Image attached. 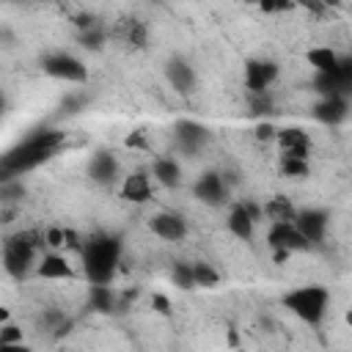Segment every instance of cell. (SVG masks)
<instances>
[{
	"mask_svg": "<svg viewBox=\"0 0 352 352\" xmlns=\"http://www.w3.org/2000/svg\"><path fill=\"white\" fill-rule=\"evenodd\" d=\"M60 146H63V132H58V129H38V132L28 135V138L19 140L8 154H3V162H0L3 182H11L14 176L38 168V165L47 162Z\"/></svg>",
	"mask_w": 352,
	"mask_h": 352,
	"instance_id": "1",
	"label": "cell"
},
{
	"mask_svg": "<svg viewBox=\"0 0 352 352\" xmlns=\"http://www.w3.org/2000/svg\"><path fill=\"white\" fill-rule=\"evenodd\" d=\"M82 275L88 278L91 286H110L116 267L121 261V242L110 234H94L88 239H82Z\"/></svg>",
	"mask_w": 352,
	"mask_h": 352,
	"instance_id": "2",
	"label": "cell"
},
{
	"mask_svg": "<svg viewBox=\"0 0 352 352\" xmlns=\"http://www.w3.org/2000/svg\"><path fill=\"white\" fill-rule=\"evenodd\" d=\"M44 245V231H16L6 236L3 242V264L11 278H22L30 270L36 272V264L41 258Z\"/></svg>",
	"mask_w": 352,
	"mask_h": 352,
	"instance_id": "3",
	"label": "cell"
},
{
	"mask_svg": "<svg viewBox=\"0 0 352 352\" xmlns=\"http://www.w3.org/2000/svg\"><path fill=\"white\" fill-rule=\"evenodd\" d=\"M283 305L289 314H294L305 324H319L330 305V292L319 283H302L283 294Z\"/></svg>",
	"mask_w": 352,
	"mask_h": 352,
	"instance_id": "4",
	"label": "cell"
},
{
	"mask_svg": "<svg viewBox=\"0 0 352 352\" xmlns=\"http://www.w3.org/2000/svg\"><path fill=\"white\" fill-rule=\"evenodd\" d=\"M267 245L272 248L275 261H286L289 256L300 253V250H311L314 245L300 234V228L294 223H270L267 231Z\"/></svg>",
	"mask_w": 352,
	"mask_h": 352,
	"instance_id": "5",
	"label": "cell"
},
{
	"mask_svg": "<svg viewBox=\"0 0 352 352\" xmlns=\"http://www.w3.org/2000/svg\"><path fill=\"white\" fill-rule=\"evenodd\" d=\"M41 69L50 77L60 80V82H85L88 80V66L80 58H74L72 52H50V55H44Z\"/></svg>",
	"mask_w": 352,
	"mask_h": 352,
	"instance_id": "6",
	"label": "cell"
},
{
	"mask_svg": "<svg viewBox=\"0 0 352 352\" xmlns=\"http://www.w3.org/2000/svg\"><path fill=\"white\" fill-rule=\"evenodd\" d=\"M280 69L275 60H267V58H250L245 63V72H242V82L245 88L250 91V96H258V94H267L275 80H278Z\"/></svg>",
	"mask_w": 352,
	"mask_h": 352,
	"instance_id": "7",
	"label": "cell"
},
{
	"mask_svg": "<svg viewBox=\"0 0 352 352\" xmlns=\"http://www.w3.org/2000/svg\"><path fill=\"white\" fill-rule=\"evenodd\" d=\"M195 198L206 206H226L228 204V179L220 170H206L195 179Z\"/></svg>",
	"mask_w": 352,
	"mask_h": 352,
	"instance_id": "8",
	"label": "cell"
},
{
	"mask_svg": "<svg viewBox=\"0 0 352 352\" xmlns=\"http://www.w3.org/2000/svg\"><path fill=\"white\" fill-rule=\"evenodd\" d=\"M173 140L182 154H198L209 143V129L192 118H182L173 126Z\"/></svg>",
	"mask_w": 352,
	"mask_h": 352,
	"instance_id": "9",
	"label": "cell"
},
{
	"mask_svg": "<svg viewBox=\"0 0 352 352\" xmlns=\"http://www.w3.org/2000/svg\"><path fill=\"white\" fill-rule=\"evenodd\" d=\"M258 209L250 206V204H234L228 209V217H226V228L231 231V236L242 239V242H250L253 234H256V220H258Z\"/></svg>",
	"mask_w": 352,
	"mask_h": 352,
	"instance_id": "10",
	"label": "cell"
},
{
	"mask_svg": "<svg viewBox=\"0 0 352 352\" xmlns=\"http://www.w3.org/2000/svg\"><path fill=\"white\" fill-rule=\"evenodd\" d=\"M148 228H151L154 236H160L165 242H184L187 234H190L187 220L182 214H176V212H157V214H151Z\"/></svg>",
	"mask_w": 352,
	"mask_h": 352,
	"instance_id": "11",
	"label": "cell"
},
{
	"mask_svg": "<svg viewBox=\"0 0 352 352\" xmlns=\"http://www.w3.org/2000/svg\"><path fill=\"white\" fill-rule=\"evenodd\" d=\"M110 38H116L129 50H143L148 44V25L135 16H124L110 28Z\"/></svg>",
	"mask_w": 352,
	"mask_h": 352,
	"instance_id": "12",
	"label": "cell"
},
{
	"mask_svg": "<svg viewBox=\"0 0 352 352\" xmlns=\"http://www.w3.org/2000/svg\"><path fill=\"white\" fill-rule=\"evenodd\" d=\"M36 275L44 280H77V270L72 267L69 256H63L60 250L41 253V258L36 264Z\"/></svg>",
	"mask_w": 352,
	"mask_h": 352,
	"instance_id": "13",
	"label": "cell"
},
{
	"mask_svg": "<svg viewBox=\"0 0 352 352\" xmlns=\"http://www.w3.org/2000/svg\"><path fill=\"white\" fill-rule=\"evenodd\" d=\"M294 226L300 228V234H302L311 245H322L324 236H327L330 217H327V212H322V209H300L297 217H294Z\"/></svg>",
	"mask_w": 352,
	"mask_h": 352,
	"instance_id": "14",
	"label": "cell"
},
{
	"mask_svg": "<svg viewBox=\"0 0 352 352\" xmlns=\"http://www.w3.org/2000/svg\"><path fill=\"white\" fill-rule=\"evenodd\" d=\"M275 143L280 148V157L308 160V154H311V135L305 129H300V126H283V129H278Z\"/></svg>",
	"mask_w": 352,
	"mask_h": 352,
	"instance_id": "15",
	"label": "cell"
},
{
	"mask_svg": "<svg viewBox=\"0 0 352 352\" xmlns=\"http://www.w3.org/2000/svg\"><path fill=\"white\" fill-rule=\"evenodd\" d=\"M121 176V165L110 151H96L88 162V179L99 187H110L116 184V179Z\"/></svg>",
	"mask_w": 352,
	"mask_h": 352,
	"instance_id": "16",
	"label": "cell"
},
{
	"mask_svg": "<svg viewBox=\"0 0 352 352\" xmlns=\"http://www.w3.org/2000/svg\"><path fill=\"white\" fill-rule=\"evenodd\" d=\"M154 195V184H151V173L148 170H132L124 176L121 182V198L129 204H148Z\"/></svg>",
	"mask_w": 352,
	"mask_h": 352,
	"instance_id": "17",
	"label": "cell"
},
{
	"mask_svg": "<svg viewBox=\"0 0 352 352\" xmlns=\"http://www.w3.org/2000/svg\"><path fill=\"white\" fill-rule=\"evenodd\" d=\"M165 80L170 82V88H173L176 94H192V91H195V69H192L187 60L173 58V60L165 66Z\"/></svg>",
	"mask_w": 352,
	"mask_h": 352,
	"instance_id": "18",
	"label": "cell"
},
{
	"mask_svg": "<svg viewBox=\"0 0 352 352\" xmlns=\"http://www.w3.org/2000/svg\"><path fill=\"white\" fill-rule=\"evenodd\" d=\"M151 179H154V184H160V187H179L182 184V165H179V160L176 157H157L154 162H151Z\"/></svg>",
	"mask_w": 352,
	"mask_h": 352,
	"instance_id": "19",
	"label": "cell"
},
{
	"mask_svg": "<svg viewBox=\"0 0 352 352\" xmlns=\"http://www.w3.org/2000/svg\"><path fill=\"white\" fill-rule=\"evenodd\" d=\"M314 116H316L322 124L336 126V124H341V121L349 116V110H346V99H344V96H324V99L314 107Z\"/></svg>",
	"mask_w": 352,
	"mask_h": 352,
	"instance_id": "20",
	"label": "cell"
},
{
	"mask_svg": "<svg viewBox=\"0 0 352 352\" xmlns=\"http://www.w3.org/2000/svg\"><path fill=\"white\" fill-rule=\"evenodd\" d=\"M305 60L311 63V69H314L316 74H330V72L338 66L341 55H338L333 47H327V44H316V47H308Z\"/></svg>",
	"mask_w": 352,
	"mask_h": 352,
	"instance_id": "21",
	"label": "cell"
},
{
	"mask_svg": "<svg viewBox=\"0 0 352 352\" xmlns=\"http://www.w3.org/2000/svg\"><path fill=\"white\" fill-rule=\"evenodd\" d=\"M261 212L270 217V223H294V217H297V206L292 204V198H286V195H272L264 206H261Z\"/></svg>",
	"mask_w": 352,
	"mask_h": 352,
	"instance_id": "22",
	"label": "cell"
},
{
	"mask_svg": "<svg viewBox=\"0 0 352 352\" xmlns=\"http://www.w3.org/2000/svg\"><path fill=\"white\" fill-rule=\"evenodd\" d=\"M192 278H195V286H201V289H214L220 283V272L209 261H195L192 264Z\"/></svg>",
	"mask_w": 352,
	"mask_h": 352,
	"instance_id": "23",
	"label": "cell"
},
{
	"mask_svg": "<svg viewBox=\"0 0 352 352\" xmlns=\"http://www.w3.org/2000/svg\"><path fill=\"white\" fill-rule=\"evenodd\" d=\"M88 302L96 311H110L116 305V294L110 286H88Z\"/></svg>",
	"mask_w": 352,
	"mask_h": 352,
	"instance_id": "24",
	"label": "cell"
},
{
	"mask_svg": "<svg viewBox=\"0 0 352 352\" xmlns=\"http://www.w3.org/2000/svg\"><path fill=\"white\" fill-rule=\"evenodd\" d=\"M278 168H280V173H283V176H289V179H302V176H308V160L280 157Z\"/></svg>",
	"mask_w": 352,
	"mask_h": 352,
	"instance_id": "25",
	"label": "cell"
},
{
	"mask_svg": "<svg viewBox=\"0 0 352 352\" xmlns=\"http://www.w3.org/2000/svg\"><path fill=\"white\" fill-rule=\"evenodd\" d=\"M170 278H173V283H176L179 289H192V286H195V278H192V264H187V261H176V264H173Z\"/></svg>",
	"mask_w": 352,
	"mask_h": 352,
	"instance_id": "26",
	"label": "cell"
},
{
	"mask_svg": "<svg viewBox=\"0 0 352 352\" xmlns=\"http://www.w3.org/2000/svg\"><path fill=\"white\" fill-rule=\"evenodd\" d=\"M0 344H22V327L6 322V324L0 327Z\"/></svg>",
	"mask_w": 352,
	"mask_h": 352,
	"instance_id": "27",
	"label": "cell"
},
{
	"mask_svg": "<svg viewBox=\"0 0 352 352\" xmlns=\"http://www.w3.org/2000/svg\"><path fill=\"white\" fill-rule=\"evenodd\" d=\"M124 146H126V148H138V151H148V148H151L148 140H146V132H143V129H135L132 135H126Z\"/></svg>",
	"mask_w": 352,
	"mask_h": 352,
	"instance_id": "28",
	"label": "cell"
},
{
	"mask_svg": "<svg viewBox=\"0 0 352 352\" xmlns=\"http://www.w3.org/2000/svg\"><path fill=\"white\" fill-rule=\"evenodd\" d=\"M278 138V129L270 124V121H261L258 126H256V140H264V143H270V140H275Z\"/></svg>",
	"mask_w": 352,
	"mask_h": 352,
	"instance_id": "29",
	"label": "cell"
},
{
	"mask_svg": "<svg viewBox=\"0 0 352 352\" xmlns=\"http://www.w3.org/2000/svg\"><path fill=\"white\" fill-rule=\"evenodd\" d=\"M151 305H154L157 314H170V302H168V297H162V294H154V297H151Z\"/></svg>",
	"mask_w": 352,
	"mask_h": 352,
	"instance_id": "30",
	"label": "cell"
},
{
	"mask_svg": "<svg viewBox=\"0 0 352 352\" xmlns=\"http://www.w3.org/2000/svg\"><path fill=\"white\" fill-rule=\"evenodd\" d=\"M294 6L292 3H261V11L264 14H275V11H292Z\"/></svg>",
	"mask_w": 352,
	"mask_h": 352,
	"instance_id": "31",
	"label": "cell"
},
{
	"mask_svg": "<svg viewBox=\"0 0 352 352\" xmlns=\"http://www.w3.org/2000/svg\"><path fill=\"white\" fill-rule=\"evenodd\" d=\"M0 352H30L25 344H0Z\"/></svg>",
	"mask_w": 352,
	"mask_h": 352,
	"instance_id": "32",
	"label": "cell"
}]
</instances>
